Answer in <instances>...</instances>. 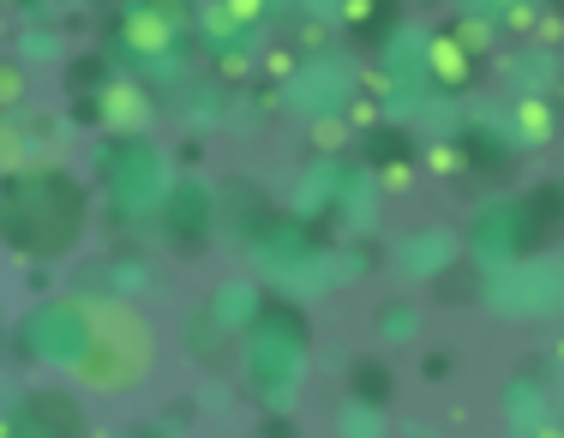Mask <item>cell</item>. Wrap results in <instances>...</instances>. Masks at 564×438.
Wrapping results in <instances>:
<instances>
[{
	"label": "cell",
	"mask_w": 564,
	"mask_h": 438,
	"mask_svg": "<svg viewBox=\"0 0 564 438\" xmlns=\"http://www.w3.org/2000/svg\"><path fill=\"white\" fill-rule=\"evenodd\" d=\"M85 229V193L61 168H31L0 187V241L31 259H55Z\"/></svg>",
	"instance_id": "1"
},
{
	"label": "cell",
	"mask_w": 564,
	"mask_h": 438,
	"mask_svg": "<svg viewBox=\"0 0 564 438\" xmlns=\"http://www.w3.org/2000/svg\"><path fill=\"white\" fill-rule=\"evenodd\" d=\"M78 373H85L90 384H132L144 373V325L132 318L127 337L115 342V307L97 313V337H90L85 361H78Z\"/></svg>",
	"instance_id": "2"
},
{
	"label": "cell",
	"mask_w": 564,
	"mask_h": 438,
	"mask_svg": "<svg viewBox=\"0 0 564 438\" xmlns=\"http://www.w3.org/2000/svg\"><path fill=\"white\" fill-rule=\"evenodd\" d=\"M0 432L7 438H85V415H78V403L61 391H31L12 408V420Z\"/></svg>",
	"instance_id": "3"
},
{
	"label": "cell",
	"mask_w": 564,
	"mask_h": 438,
	"mask_svg": "<svg viewBox=\"0 0 564 438\" xmlns=\"http://www.w3.org/2000/svg\"><path fill=\"white\" fill-rule=\"evenodd\" d=\"M426 66H433V78H445V85H463L475 66H468V48L456 43V36H433L426 43Z\"/></svg>",
	"instance_id": "4"
},
{
	"label": "cell",
	"mask_w": 564,
	"mask_h": 438,
	"mask_svg": "<svg viewBox=\"0 0 564 438\" xmlns=\"http://www.w3.org/2000/svg\"><path fill=\"white\" fill-rule=\"evenodd\" d=\"M127 43L144 48V55L169 48V19H163V12H132V19H127Z\"/></svg>",
	"instance_id": "5"
},
{
	"label": "cell",
	"mask_w": 564,
	"mask_h": 438,
	"mask_svg": "<svg viewBox=\"0 0 564 438\" xmlns=\"http://www.w3.org/2000/svg\"><path fill=\"white\" fill-rule=\"evenodd\" d=\"M517 132H522L529 144L553 139V102H541V97H522V102H517Z\"/></svg>",
	"instance_id": "6"
},
{
	"label": "cell",
	"mask_w": 564,
	"mask_h": 438,
	"mask_svg": "<svg viewBox=\"0 0 564 438\" xmlns=\"http://www.w3.org/2000/svg\"><path fill=\"white\" fill-rule=\"evenodd\" d=\"M109 121H115V127H132V121H139V90H127V85L109 90Z\"/></svg>",
	"instance_id": "7"
},
{
	"label": "cell",
	"mask_w": 564,
	"mask_h": 438,
	"mask_svg": "<svg viewBox=\"0 0 564 438\" xmlns=\"http://www.w3.org/2000/svg\"><path fill=\"white\" fill-rule=\"evenodd\" d=\"M24 97V73L19 66H0V102H19Z\"/></svg>",
	"instance_id": "8"
},
{
	"label": "cell",
	"mask_w": 564,
	"mask_h": 438,
	"mask_svg": "<svg viewBox=\"0 0 564 438\" xmlns=\"http://www.w3.org/2000/svg\"><path fill=\"white\" fill-rule=\"evenodd\" d=\"M313 139L325 144V151H337V144L348 139V127H343V121H318V127H313Z\"/></svg>",
	"instance_id": "9"
},
{
	"label": "cell",
	"mask_w": 564,
	"mask_h": 438,
	"mask_svg": "<svg viewBox=\"0 0 564 438\" xmlns=\"http://www.w3.org/2000/svg\"><path fill=\"white\" fill-rule=\"evenodd\" d=\"M217 12H228V19L247 24V19H259V0H235V7H217Z\"/></svg>",
	"instance_id": "10"
},
{
	"label": "cell",
	"mask_w": 564,
	"mask_h": 438,
	"mask_svg": "<svg viewBox=\"0 0 564 438\" xmlns=\"http://www.w3.org/2000/svg\"><path fill=\"white\" fill-rule=\"evenodd\" d=\"M426 163H433V168H438V175H451V168H456V151H451V144H438V151H433V156H426Z\"/></svg>",
	"instance_id": "11"
},
{
	"label": "cell",
	"mask_w": 564,
	"mask_h": 438,
	"mask_svg": "<svg viewBox=\"0 0 564 438\" xmlns=\"http://www.w3.org/2000/svg\"><path fill=\"white\" fill-rule=\"evenodd\" d=\"M343 19H355V24H360V19H372V0H348Z\"/></svg>",
	"instance_id": "12"
},
{
	"label": "cell",
	"mask_w": 564,
	"mask_h": 438,
	"mask_svg": "<svg viewBox=\"0 0 564 438\" xmlns=\"http://www.w3.org/2000/svg\"><path fill=\"white\" fill-rule=\"evenodd\" d=\"M534 438H564V432H558V427H541V432H534Z\"/></svg>",
	"instance_id": "13"
},
{
	"label": "cell",
	"mask_w": 564,
	"mask_h": 438,
	"mask_svg": "<svg viewBox=\"0 0 564 438\" xmlns=\"http://www.w3.org/2000/svg\"><path fill=\"white\" fill-rule=\"evenodd\" d=\"M0 354H7V337H0Z\"/></svg>",
	"instance_id": "14"
}]
</instances>
